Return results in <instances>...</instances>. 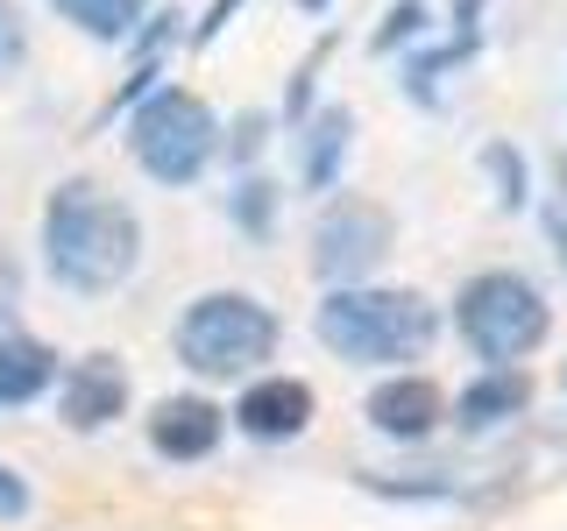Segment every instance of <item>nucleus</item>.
Returning <instances> with one entry per match:
<instances>
[{
  "instance_id": "nucleus-1",
  "label": "nucleus",
  "mask_w": 567,
  "mask_h": 531,
  "mask_svg": "<svg viewBox=\"0 0 567 531\" xmlns=\"http://www.w3.org/2000/svg\"><path fill=\"white\" fill-rule=\"evenodd\" d=\"M142 256V227L135 212L93 177H64L43 206V270L79 298H100L114 283H128Z\"/></svg>"
},
{
  "instance_id": "nucleus-2",
  "label": "nucleus",
  "mask_w": 567,
  "mask_h": 531,
  "mask_svg": "<svg viewBox=\"0 0 567 531\" xmlns=\"http://www.w3.org/2000/svg\"><path fill=\"white\" fill-rule=\"evenodd\" d=\"M440 319L425 305L419 291H327V305H319V341H327L341 362H419L425 347H433Z\"/></svg>"
},
{
  "instance_id": "nucleus-3",
  "label": "nucleus",
  "mask_w": 567,
  "mask_h": 531,
  "mask_svg": "<svg viewBox=\"0 0 567 531\" xmlns=\"http://www.w3.org/2000/svg\"><path fill=\"white\" fill-rule=\"evenodd\" d=\"M277 312L248 291H206L177 319V362L192 376H256L277 354Z\"/></svg>"
},
{
  "instance_id": "nucleus-4",
  "label": "nucleus",
  "mask_w": 567,
  "mask_h": 531,
  "mask_svg": "<svg viewBox=\"0 0 567 531\" xmlns=\"http://www.w3.org/2000/svg\"><path fill=\"white\" fill-rule=\"evenodd\" d=\"M128 156L142 170L156 177V185H199L206 164L220 156V121H213V106L199 93H185V85H164V93H150L135 106L128 121Z\"/></svg>"
},
{
  "instance_id": "nucleus-5",
  "label": "nucleus",
  "mask_w": 567,
  "mask_h": 531,
  "mask_svg": "<svg viewBox=\"0 0 567 531\" xmlns=\"http://www.w3.org/2000/svg\"><path fill=\"white\" fill-rule=\"evenodd\" d=\"M454 326H461V341L483 354V362L511 368V362H525V354L546 341L554 319H546V298L532 291L525 277L489 270V277H475L468 291L454 298Z\"/></svg>"
},
{
  "instance_id": "nucleus-6",
  "label": "nucleus",
  "mask_w": 567,
  "mask_h": 531,
  "mask_svg": "<svg viewBox=\"0 0 567 531\" xmlns=\"http://www.w3.org/2000/svg\"><path fill=\"white\" fill-rule=\"evenodd\" d=\"M383 248H390V212L369 199H341V206L319 212V227H312V270L341 291V283L377 270Z\"/></svg>"
},
{
  "instance_id": "nucleus-7",
  "label": "nucleus",
  "mask_w": 567,
  "mask_h": 531,
  "mask_svg": "<svg viewBox=\"0 0 567 531\" xmlns=\"http://www.w3.org/2000/svg\"><path fill=\"white\" fill-rule=\"evenodd\" d=\"M128 412V368L114 362V354H93V362L64 368L58 376V418L71 433H100V425H114Z\"/></svg>"
},
{
  "instance_id": "nucleus-8",
  "label": "nucleus",
  "mask_w": 567,
  "mask_h": 531,
  "mask_svg": "<svg viewBox=\"0 0 567 531\" xmlns=\"http://www.w3.org/2000/svg\"><path fill=\"white\" fill-rule=\"evenodd\" d=\"M235 425H241L248 439H262V447H277V439H298V433L312 425V389L298 383V376H262V383L241 389Z\"/></svg>"
},
{
  "instance_id": "nucleus-9",
  "label": "nucleus",
  "mask_w": 567,
  "mask_h": 531,
  "mask_svg": "<svg viewBox=\"0 0 567 531\" xmlns=\"http://www.w3.org/2000/svg\"><path fill=\"white\" fill-rule=\"evenodd\" d=\"M227 433V412L213 397H164L150 412V447L164 460H206Z\"/></svg>"
},
{
  "instance_id": "nucleus-10",
  "label": "nucleus",
  "mask_w": 567,
  "mask_h": 531,
  "mask_svg": "<svg viewBox=\"0 0 567 531\" xmlns=\"http://www.w3.org/2000/svg\"><path fill=\"white\" fill-rule=\"evenodd\" d=\"M440 418H447V397L425 376H390V383L369 389V425L390 433V439H425Z\"/></svg>"
},
{
  "instance_id": "nucleus-11",
  "label": "nucleus",
  "mask_w": 567,
  "mask_h": 531,
  "mask_svg": "<svg viewBox=\"0 0 567 531\" xmlns=\"http://www.w3.org/2000/svg\"><path fill=\"white\" fill-rule=\"evenodd\" d=\"M58 354L50 341H35V333H0V412H22V404L50 397L58 389Z\"/></svg>"
},
{
  "instance_id": "nucleus-12",
  "label": "nucleus",
  "mask_w": 567,
  "mask_h": 531,
  "mask_svg": "<svg viewBox=\"0 0 567 531\" xmlns=\"http://www.w3.org/2000/svg\"><path fill=\"white\" fill-rule=\"evenodd\" d=\"M525 397H532V383L518 376V368H489L483 383H468V389H461V397H454V418L483 433V425L511 418V412H525Z\"/></svg>"
},
{
  "instance_id": "nucleus-13",
  "label": "nucleus",
  "mask_w": 567,
  "mask_h": 531,
  "mask_svg": "<svg viewBox=\"0 0 567 531\" xmlns=\"http://www.w3.org/2000/svg\"><path fill=\"white\" fill-rule=\"evenodd\" d=\"M50 8H58L79 35H93V43H121V35H135L150 0H50Z\"/></svg>"
},
{
  "instance_id": "nucleus-14",
  "label": "nucleus",
  "mask_w": 567,
  "mask_h": 531,
  "mask_svg": "<svg viewBox=\"0 0 567 531\" xmlns=\"http://www.w3.org/2000/svg\"><path fill=\"white\" fill-rule=\"evenodd\" d=\"M341 149H348V114L333 106V114H319V128L306 142V185H327L333 164H341Z\"/></svg>"
},
{
  "instance_id": "nucleus-15",
  "label": "nucleus",
  "mask_w": 567,
  "mask_h": 531,
  "mask_svg": "<svg viewBox=\"0 0 567 531\" xmlns=\"http://www.w3.org/2000/svg\"><path fill=\"white\" fill-rule=\"evenodd\" d=\"M270 212H277V185L270 177H241L235 185V220L248 235H270Z\"/></svg>"
},
{
  "instance_id": "nucleus-16",
  "label": "nucleus",
  "mask_w": 567,
  "mask_h": 531,
  "mask_svg": "<svg viewBox=\"0 0 567 531\" xmlns=\"http://www.w3.org/2000/svg\"><path fill=\"white\" fill-rule=\"evenodd\" d=\"M29 58V29H22V8L14 0H0V79H8L14 64Z\"/></svg>"
},
{
  "instance_id": "nucleus-17",
  "label": "nucleus",
  "mask_w": 567,
  "mask_h": 531,
  "mask_svg": "<svg viewBox=\"0 0 567 531\" xmlns=\"http://www.w3.org/2000/svg\"><path fill=\"white\" fill-rule=\"evenodd\" d=\"M29 503H35L29 482L8 468V460H0V524H22V518H29Z\"/></svg>"
},
{
  "instance_id": "nucleus-18",
  "label": "nucleus",
  "mask_w": 567,
  "mask_h": 531,
  "mask_svg": "<svg viewBox=\"0 0 567 531\" xmlns=\"http://www.w3.org/2000/svg\"><path fill=\"white\" fill-rule=\"evenodd\" d=\"M489 170L504 177V206H518V199H525V191H518V185H525V164H518L511 149H489Z\"/></svg>"
}]
</instances>
